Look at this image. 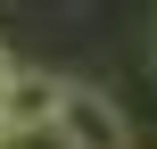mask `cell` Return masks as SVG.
I'll use <instances>...</instances> for the list:
<instances>
[{
	"label": "cell",
	"instance_id": "7a4b0ae2",
	"mask_svg": "<svg viewBox=\"0 0 157 149\" xmlns=\"http://www.w3.org/2000/svg\"><path fill=\"white\" fill-rule=\"evenodd\" d=\"M58 108H66V75H41L25 66L0 100V141H25V133H58Z\"/></svg>",
	"mask_w": 157,
	"mask_h": 149
},
{
	"label": "cell",
	"instance_id": "277c9868",
	"mask_svg": "<svg viewBox=\"0 0 157 149\" xmlns=\"http://www.w3.org/2000/svg\"><path fill=\"white\" fill-rule=\"evenodd\" d=\"M149 58H157V33H149Z\"/></svg>",
	"mask_w": 157,
	"mask_h": 149
},
{
	"label": "cell",
	"instance_id": "6da1fadb",
	"mask_svg": "<svg viewBox=\"0 0 157 149\" xmlns=\"http://www.w3.org/2000/svg\"><path fill=\"white\" fill-rule=\"evenodd\" d=\"M58 141H66V149H132V116H124L99 83H66Z\"/></svg>",
	"mask_w": 157,
	"mask_h": 149
},
{
	"label": "cell",
	"instance_id": "3957f363",
	"mask_svg": "<svg viewBox=\"0 0 157 149\" xmlns=\"http://www.w3.org/2000/svg\"><path fill=\"white\" fill-rule=\"evenodd\" d=\"M17 75H25V66H17V58H8V41H0V100H8V83H17Z\"/></svg>",
	"mask_w": 157,
	"mask_h": 149
}]
</instances>
